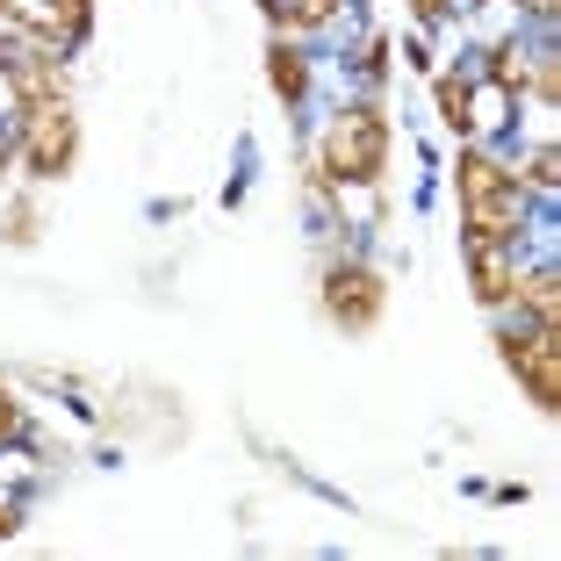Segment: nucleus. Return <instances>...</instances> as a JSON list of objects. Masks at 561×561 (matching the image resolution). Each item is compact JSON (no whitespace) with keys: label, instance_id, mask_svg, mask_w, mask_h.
<instances>
[{"label":"nucleus","instance_id":"1a4fd4ad","mask_svg":"<svg viewBox=\"0 0 561 561\" xmlns=\"http://www.w3.org/2000/svg\"><path fill=\"white\" fill-rule=\"evenodd\" d=\"M266 15H274V30H324L331 15H339V0H266Z\"/></svg>","mask_w":561,"mask_h":561},{"label":"nucleus","instance_id":"423d86ee","mask_svg":"<svg viewBox=\"0 0 561 561\" xmlns=\"http://www.w3.org/2000/svg\"><path fill=\"white\" fill-rule=\"evenodd\" d=\"M468 245V274H476V302L482 310H496V302H512V238H482V231H468L461 238Z\"/></svg>","mask_w":561,"mask_h":561},{"label":"nucleus","instance_id":"4468645a","mask_svg":"<svg viewBox=\"0 0 561 561\" xmlns=\"http://www.w3.org/2000/svg\"><path fill=\"white\" fill-rule=\"evenodd\" d=\"M50 8L66 15V36H80V30H87V0H50Z\"/></svg>","mask_w":561,"mask_h":561},{"label":"nucleus","instance_id":"7ed1b4c3","mask_svg":"<svg viewBox=\"0 0 561 561\" xmlns=\"http://www.w3.org/2000/svg\"><path fill=\"white\" fill-rule=\"evenodd\" d=\"M15 145L22 165L36 181H66L72 159H80V116H72L66 94H44V101H22L15 108Z\"/></svg>","mask_w":561,"mask_h":561},{"label":"nucleus","instance_id":"2eb2a0df","mask_svg":"<svg viewBox=\"0 0 561 561\" xmlns=\"http://www.w3.org/2000/svg\"><path fill=\"white\" fill-rule=\"evenodd\" d=\"M15 417H22V411H15V397H8V389H0V439H8V432H15Z\"/></svg>","mask_w":561,"mask_h":561},{"label":"nucleus","instance_id":"20e7f679","mask_svg":"<svg viewBox=\"0 0 561 561\" xmlns=\"http://www.w3.org/2000/svg\"><path fill=\"white\" fill-rule=\"evenodd\" d=\"M504 346V367L518 375V389L533 397V411H561V346H554V331H504L496 339Z\"/></svg>","mask_w":561,"mask_h":561},{"label":"nucleus","instance_id":"6ab92c4d","mask_svg":"<svg viewBox=\"0 0 561 561\" xmlns=\"http://www.w3.org/2000/svg\"><path fill=\"white\" fill-rule=\"evenodd\" d=\"M526 8H540V15H547V8H554V0H526Z\"/></svg>","mask_w":561,"mask_h":561},{"label":"nucleus","instance_id":"6e6552de","mask_svg":"<svg viewBox=\"0 0 561 561\" xmlns=\"http://www.w3.org/2000/svg\"><path fill=\"white\" fill-rule=\"evenodd\" d=\"M266 80H274L280 101H302V94H310V66H302V50L288 44V36H274V50H266Z\"/></svg>","mask_w":561,"mask_h":561},{"label":"nucleus","instance_id":"ddd939ff","mask_svg":"<svg viewBox=\"0 0 561 561\" xmlns=\"http://www.w3.org/2000/svg\"><path fill=\"white\" fill-rule=\"evenodd\" d=\"M526 181H533V187H554V181H561V151H554V145H540V151L526 159Z\"/></svg>","mask_w":561,"mask_h":561},{"label":"nucleus","instance_id":"0eeeda50","mask_svg":"<svg viewBox=\"0 0 561 561\" xmlns=\"http://www.w3.org/2000/svg\"><path fill=\"white\" fill-rule=\"evenodd\" d=\"M512 302H526V317L540 331H561V280L554 274H512Z\"/></svg>","mask_w":561,"mask_h":561},{"label":"nucleus","instance_id":"a211bd4d","mask_svg":"<svg viewBox=\"0 0 561 561\" xmlns=\"http://www.w3.org/2000/svg\"><path fill=\"white\" fill-rule=\"evenodd\" d=\"M446 8H482V0H446Z\"/></svg>","mask_w":561,"mask_h":561},{"label":"nucleus","instance_id":"f03ea898","mask_svg":"<svg viewBox=\"0 0 561 561\" xmlns=\"http://www.w3.org/2000/svg\"><path fill=\"white\" fill-rule=\"evenodd\" d=\"M389 116H381L375 101H360V108H339L331 116V130H324V181H346V187H360V181H375L381 165H389Z\"/></svg>","mask_w":561,"mask_h":561},{"label":"nucleus","instance_id":"39448f33","mask_svg":"<svg viewBox=\"0 0 561 561\" xmlns=\"http://www.w3.org/2000/svg\"><path fill=\"white\" fill-rule=\"evenodd\" d=\"M381 310H389L381 274H367V266H331V274H324V317L339 331H375Z\"/></svg>","mask_w":561,"mask_h":561},{"label":"nucleus","instance_id":"f257e3e1","mask_svg":"<svg viewBox=\"0 0 561 561\" xmlns=\"http://www.w3.org/2000/svg\"><path fill=\"white\" fill-rule=\"evenodd\" d=\"M454 187H461V224H468V231L512 238V245H518V224H526V181H518L512 165L482 159V151H461Z\"/></svg>","mask_w":561,"mask_h":561},{"label":"nucleus","instance_id":"f3484780","mask_svg":"<svg viewBox=\"0 0 561 561\" xmlns=\"http://www.w3.org/2000/svg\"><path fill=\"white\" fill-rule=\"evenodd\" d=\"M8 533H15V504H8V496H0V540H8Z\"/></svg>","mask_w":561,"mask_h":561},{"label":"nucleus","instance_id":"dca6fc26","mask_svg":"<svg viewBox=\"0 0 561 561\" xmlns=\"http://www.w3.org/2000/svg\"><path fill=\"white\" fill-rule=\"evenodd\" d=\"M411 8H417L425 22H439V15H446V0H411Z\"/></svg>","mask_w":561,"mask_h":561},{"label":"nucleus","instance_id":"f8f14e48","mask_svg":"<svg viewBox=\"0 0 561 561\" xmlns=\"http://www.w3.org/2000/svg\"><path fill=\"white\" fill-rule=\"evenodd\" d=\"M36 231H44V216H36L30 202H15V209H8V224H0V238H8V245H36Z\"/></svg>","mask_w":561,"mask_h":561},{"label":"nucleus","instance_id":"9d476101","mask_svg":"<svg viewBox=\"0 0 561 561\" xmlns=\"http://www.w3.org/2000/svg\"><path fill=\"white\" fill-rule=\"evenodd\" d=\"M439 116H446V130H468V123H476V87H468V72H446L439 80Z\"/></svg>","mask_w":561,"mask_h":561},{"label":"nucleus","instance_id":"9b49d317","mask_svg":"<svg viewBox=\"0 0 561 561\" xmlns=\"http://www.w3.org/2000/svg\"><path fill=\"white\" fill-rule=\"evenodd\" d=\"M496 87H504V94H518V87H526L533 80V66H526V50H518V44H496Z\"/></svg>","mask_w":561,"mask_h":561}]
</instances>
